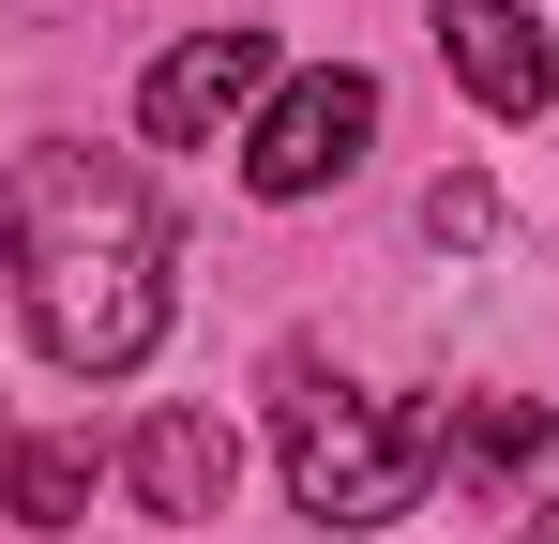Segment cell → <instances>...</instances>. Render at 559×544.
<instances>
[{
    "label": "cell",
    "mask_w": 559,
    "mask_h": 544,
    "mask_svg": "<svg viewBox=\"0 0 559 544\" xmlns=\"http://www.w3.org/2000/svg\"><path fill=\"white\" fill-rule=\"evenodd\" d=\"M0 272L61 378H136L167 333V212L121 152H15L0 167Z\"/></svg>",
    "instance_id": "obj_1"
},
{
    "label": "cell",
    "mask_w": 559,
    "mask_h": 544,
    "mask_svg": "<svg viewBox=\"0 0 559 544\" xmlns=\"http://www.w3.org/2000/svg\"><path fill=\"white\" fill-rule=\"evenodd\" d=\"M439 424H454V409H378V393H348L318 348H287V363H273L287 499H302L318 530H393V515L424 499V469H439Z\"/></svg>",
    "instance_id": "obj_2"
},
{
    "label": "cell",
    "mask_w": 559,
    "mask_h": 544,
    "mask_svg": "<svg viewBox=\"0 0 559 544\" xmlns=\"http://www.w3.org/2000/svg\"><path fill=\"white\" fill-rule=\"evenodd\" d=\"M378 137V76H348V61H318V76H287L273 106H258V137H242V181L258 197H318V181H348Z\"/></svg>",
    "instance_id": "obj_3"
},
{
    "label": "cell",
    "mask_w": 559,
    "mask_h": 544,
    "mask_svg": "<svg viewBox=\"0 0 559 544\" xmlns=\"http://www.w3.org/2000/svg\"><path fill=\"white\" fill-rule=\"evenodd\" d=\"M258 76H273V31H197V46H167V61H152V91H136L152 152H212V137L258 106Z\"/></svg>",
    "instance_id": "obj_4"
},
{
    "label": "cell",
    "mask_w": 559,
    "mask_h": 544,
    "mask_svg": "<svg viewBox=\"0 0 559 544\" xmlns=\"http://www.w3.org/2000/svg\"><path fill=\"white\" fill-rule=\"evenodd\" d=\"M439 61H454V91L484 106V121H530V106L559 91L545 31H530L514 0H439Z\"/></svg>",
    "instance_id": "obj_5"
},
{
    "label": "cell",
    "mask_w": 559,
    "mask_h": 544,
    "mask_svg": "<svg viewBox=\"0 0 559 544\" xmlns=\"http://www.w3.org/2000/svg\"><path fill=\"white\" fill-rule=\"evenodd\" d=\"M121 469H136V499H152L167 530H197V515H227V469H242V439H227L212 409H152Z\"/></svg>",
    "instance_id": "obj_6"
},
{
    "label": "cell",
    "mask_w": 559,
    "mask_h": 544,
    "mask_svg": "<svg viewBox=\"0 0 559 544\" xmlns=\"http://www.w3.org/2000/svg\"><path fill=\"white\" fill-rule=\"evenodd\" d=\"M0 515L15 530H76L92 515V439H15L0 453Z\"/></svg>",
    "instance_id": "obj_7"
},
{
    "label": "cell",
    "mask_w": 559,
    "mask_h": 544,
    "mask_svg": "<svg viewBox=\"0 0 559 544\" xmlns=\"http://www.w3.org/2000/svg\"><path fill=\"white\" fill-rule=\"evenodd\" d=\"M439 453H468V469H530V453H545V409H530V393H484L468 424H439Z\"/></svg>",
    "instance_id": "obj_8"
},
{
    "label": "cell",
    "mask_w": 559,
    "mask_h": 544,
    "mask_svg": "<svg viewBox=\"0 0 559 544\" xmlns=\"http://www.w3.org/2000/svg\"><path fill=\"white\" fill-rule=\"evenodd\" d=\"M424 243H499V197H484V181H424Z\"/></svg>",
    "instance_id": "obj_9"
},
{
    "label": "cell",
    "mask_w": 559,
    "mask_h": 544,
    "mask_svg": "<svg viewBox=\"0 0 559 544\" xmlns=\"http://www.w3.org/2000/svg\"><path fill=\"white\" fill-rule=\"evenodd\" d=\"M530 544H559V499H545V515H530Z\"/></svg>",
    "instance_id": "obj_10"
}]
</instances>
